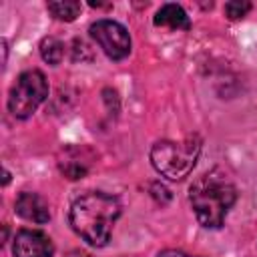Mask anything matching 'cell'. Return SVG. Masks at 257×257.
Returning <instances> with one entry per match:
<instances>
[{
  "label": "cell",
  "mask_w": 257,
  "mask_h": 257,
  "mask_svg": "<svg viewBox=\"0 0 257 257\" xmlns=\"http://www.w3.org/2000/svg\"><path fill=\"white\" fill-rule=\"evenodd\" d=\"M120 215L116 197L102 191H88L70 205L68 221L72 231L92 247H104L110 241L112 225Z\"/></svg>",
  "instance_id": "obj_1"
},
{
  "label": "cell",
  "mask_w": 257,
  "mask_h": 257,
  "mask_svg": "<svg viewBox=\"0 0 257 257\" xmlns=\"http://www.w3.org/2000/svg\"><path fill=\"white\" fill-rule=\"evenodd\" d=\"M189 201L197 221L207 229H219L237 201V187L223 169H211L193 181Z\"/></svg>",
  "instance_id": "obj_2"
},
{
  "label": "cell",
  "mask_w": 257,
  "mask_h": 257,
  "mask_svg": "<svg viewBox=\"0 0 257 257\" xmlns=\"http://www.w3.org/2000/svg\"><path fill=\"white\" fill-rule=\"evenodd\" d=\"M201 153V141L189 137L181 143L161 141L151 149V163L169 181H183L193 171L197 157Z\"/></svg>",
  "instance_id": "obj_3"
},
{
  "label": "cell",
  "mask_w": 257,
  "mask_h": 257,
  "mask_svg": "<svg viewBox=\"0 0 257 257\" xmlns=\"http://www.w3.org/2000/svg\"><path fill=\"white\" fill-rule=\"evenodd\" d=\"M48 96V80L40 70H26L18 76L8 96V110L16 118H28Z\"/></svg>",
  "instance_id": "obj_4"
},
{
  "label": "cell",
  "mask_w": 257,
  "mask_h": 257,
  "mask_svg": "<svg viewBox=\"0 0 257 257\" xmlns=\"http://www.w3.org/2000/svg\"><path fill=\"white\" fill-rule=\"evenodd\" d=\"M90 36L110 60H122L131 52V36L126 28L114 20H96L90 24Z\"/></svg>",
  "instance_id": "obj_5"
},
{
  "label": "cell",
  "mask_w": 257,
  "mask_h": 257,
  "mask_svg": "<svg viewBox=\"0 0 257 257\" xmlns=\"http://www.w3.org/2000/svg\"><path fill=\"white\" fill-rule=\"evenodd\" d=\"M12 253L14 257H52L54 243L38 229H20L14 235Z\"/></svg>",
  "instance_id": "obj_6"
},
{
  "label": "cell",
  "mask_w": 257,
  "mask_h": 257,
  "mask_svg": "<svg viewBox=\"0 0 257 257\" xmlns=\"http://www.w3.org/2000/svg\"><path fill=\"white\" fill-rule=\"evenodd\" d=\"M14 211L26 219V221H32V223H48L50 221V209H48V203L36 195V193H20L16 197V203H14Z\"/></svg>",
  "instance_id": "obj_7"
},
{
  "label": "cell",
  "mask_w": 257,
  "mask_h": 257,
  "mask_svg": "<svg viewBox=\"0 0 257 257\" xmlns=\"http://www.w3.org/2000/svg\"><path fill=\"white\" fill-rule=\"evenodd\" d=\"M155 26H163L171 30H189L191 20L179 4H163L155 14Z\"/></svg>",
  "instance_id": "obj_8"
},
{
  "label": "cell",
  "mask_w": 257,
  "mask_h": 257,
  "mask_svg": "<svg viewBox=\"0 0 257 257\" xmlns=\"http://www.w3.org/2000/svg\"><path fill=\"white\" fill-rule=\"evenodd\" d=\"M60 165V173L70 179V181H76V179H82L88 171V161H82L78 157H74V149H68L66 151V157L58 163Z\"/></svg>",
  "instance_id": "obj_9"
},
{
  "label": "cell",
  "mask_w": 257,
  "mask_h": 257,
  "mask_svg": "<svg viewBox=\"0 0 257 257\" xmlns=\"http://www.w3.org/2000/svg\"><path fill=\"white\" fill-rule=\"evenodd\" d=\"M48 12L62 22H72L78 14H80V2H72V0H60V2H48L46 4Z\"/></svg>",
  "instance_id": "obj_10"
},
{
  "label": "cell",
  "mask_w": 257,
  "mask_h": 257,
  "mask_svg": "<svg viewBox=\"0 0 257 257\" xmlns=\"http://www.w3.org/2000/svg\"><path fill=\"white\" fill-rule=\"evenodd\" d=\"M40 56L44 62L56 66V64H60V60L64 56V44L54 36H46L40 42Z\"/></svg>",
  "instance_id": "obj_11"
},
{
  "label": "cell",
  "mask_w": 257,
  "mask_h": 257,
  "mask_svg": "<svg viewBox=\"0 0 257 257\" xmlns=\"http://www.w3.org/2000/svg\"><path fill=\"white\" fill-rule=\"evenodd\" d=\"M249 10H251V2L247 0H231L225 4V14L229 20H241L249 14Z\"/></svg>",
  "instance_id": "obj_12"
},
{
  "label": "cell",
  "mask_w": 257,
  "mask_h": 257,
  "mask_svg": "<svg viewBox=\"0 0 257 257\" xmlns=\"http://www.w3.org/2000/svg\"><path fill=\"white\" fill-rule=\"evenodd\" d=\"M157 257H199V255H189V253L177 251V249H165V251H161Z\"/></svg>",
  "instance_id": "obj_13"
},
{
  "label": "cell",
  "mask_w": 257,
  "mask_h": 257,
  "mask_svg": "<svg viewBox=\"0 0 257 257\" xmlns=\"http://www.w3.org/2000/svg\"><path fill=\"white\" fill-rule=\"evenodd\" d=\"M64 257H92V255L86 253V251H80V249H72V251H68Z\"/></svg>",
  "instance_id": "obj_14"
},
{
  "label": "cell",
  "mask_w": 257,
  "mask_h": 257,
  "mask_svg": "<svg viewBox=\"0 0 257 257\" xmlns=\"http://www.w3.org/2000/svg\"><path fill=\"white\" fill-rule=\"evenodd\" d=\"M8 181H10V173L4 171V185H8Z\"/></svg>",
  "instance_id": "obj_15"
}]
</instances>
